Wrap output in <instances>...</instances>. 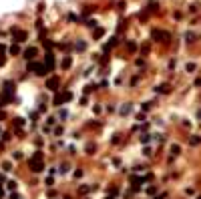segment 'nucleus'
Returning <instances> with one entry per match:
<instances>
[{"mask_svg":"<svg viewBox=\"0 0 201 199\" xmlns=\"http://www.w3.org/2000/svg\"><path fill=\"white\" fill-rule=\"evenodd\" d=\"M46 87H48V89H50V91H54L56 87H58V81H56V79H50V81L46 83Z\"/></svg>","mask_w":201,"mask_h":199,"instance_id":"1","label":"nucleus"},{"mask_svg":"<svg viewBox=\"0 0 201 199\" xmlns=\"http://www.w3.org/2000/svg\"><path fill=\"white\" fill-rule=\"evenodd\" d=\"M34 55H36V51H34V48H28V51H26V59H32Z\"/></svg>","mask_w":201,"mask_h":199,"instance_id":"2","label":"nucleus"},{"mask_svg":"<svg viewBox=\"0 0 201 199\" xmlns=\"http://www.w3.org/2000/svg\"><path fill=\"white\" fill-rule=\"evenodd\" d=\"M179 151H181V147H179V145H171V153H173V155H177Z\"/></svg>","mask_w":201,"mask_h":199,"instance_id":"3","label":"nucleus"},{"mask_svg":"<svg viewBox=\"0 0 201 199\" xmlns=\"http://www.w3.org/2000/svg\"><path fill=\"white\" fill-rule=\"evenodd\" d=\"M157 91H159V93H169V87H167V85H161Z\"/></svg>","mask_w":201,"mask_h":199,"instance_id":"4","label":"nucleus"},{"mask_svg":"<svg viewBox=\"0 0 201 199\" xmlns=\"http://www.w3.org/2000/svg\"><path fill=\"white\" fill-rule=\"evenodd\" d=\"M129 111H131V105H125V107H123V109H121V113H123V115H125V113H129Z\"/></svg>","mask_w":201,"mask_h":199,"instance_id":"5","label":"nucleus"},{"mask_svg":"<svg viewBox=\"0 0 201 199\" xmlns=\"http://www.w3.org/2000/svg\"><path fill=\"white\" fill-rule=\"evenodd\" d=\"M8 189H16V181H8Z\"/></svg>","mask_w":201,"mask_h":199,"instance_id":"6","label":"nucleus"},{"mask_svg":"<svg viewBox=\"0 0 201 199\" xmlns=\"http://www.w3.org/2000/svg\"><path fill=\"white\" fill-rule=\"evenodd\" d=\"M199 141H201L199 137H191V145H197V143H199Z\"/></svg>","mask_w":201,"mask_h":199,"instance_id":"7","label":"nucleus"},{"mask_svg":"<svg viewBox=\"0 0 201 199\" xmlns=\"http://www.w3.org/2000/svg\"><path fill=\"white\" fill-rule=\"evenodd\" d=\"M10 199H20V195H16V193H12V195H10Z\"/></svg>","mask_w":201,"mask_h":199,"instance_id":"8","label":"nucleus"},{"mask_svg":"<svg viewBox=\"0 0 201 199\" xmlns=\"http://www.w3.org/2000/svg\"><path fill=\"white\" fill-rule=\"evenodd\" d=\"M2 64H4V59H2V56H0V67H2Z\"/></svg>","mask_w":201,"mask_h":199,"instance_id":"9","label":"nucleus"},{"mask_svg":"<svg viewBox=\"0 0 201 199\" xmlns=\"http://www.w3.org/2000/svg\"><path fill=\"white\" fill-rule=\"evenodd\" d=\"M107 199H113V197H111V195H109V197H107Z\"/></svg>","mask_w":201,"mask_h":199,"instance_id":"10","label":"nucleus"},{"mask_svg":"<svg viewBox=\"0 0 201 199\" xmlns=\"http://www.w3.org/2000/svg\"><path fill=\"white\" fill-rule=\"evenodd\" d=\"M197 199H201V197H197Z\"/></svg>","mask_w":201,"mask_h":199,"instance_id":"11","label":"nucleus"}]
</instances>
